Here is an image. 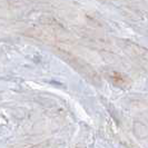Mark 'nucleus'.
I'll return each instance as SVG.
<instances>
[{
    "mask_svg": "<svg viewBox=\"0 0 148 148\" xmlns=\"http://www.w3.org/2000/svg\"><path fill=\"white\" fill-rule=\"evenodd\" d=\"M111 80L114 82V84L119 85V86L125 85V77L123 75L118 74V73H114V74L111 75Z\"/></svg>",
    "mask_w": 148,
    "mask_h": 148,
    "instance_id": "obj_1",
    "label": "nucleus"
}]
</instances>
